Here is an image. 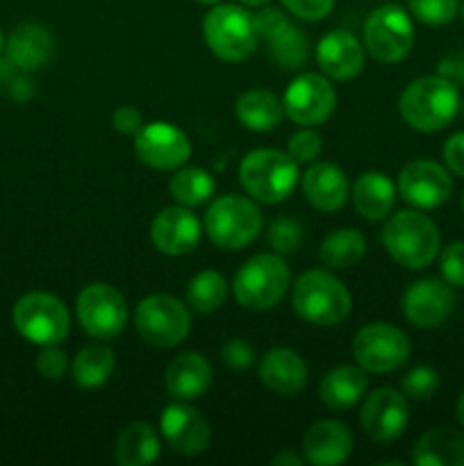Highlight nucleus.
<instances>
[{
    "label": "nucleus",
    "mask_w": 464,
    "mask_h": 466,
    "mask_svg": "<svg viewBox=\"0 0 464 466\" xmlns=\"http://www.w3.org/2000/svg\"><path fill=\"white\" fill-rule=\"evenodd\" d=\"M400 116L419 132L444 130L459 112V91L444 76H426L409 82L400 94Z\"/></svg>",
    "instance_id": "f257e3e1"
},
{
    "label": "nucleus",
    "mask_w": 464,
    "mask_h": 466,
    "mask_svg": "<svg viewBox=\"0 0 464 466\" xmlns=\"http://www.w3.org/2000/svg\"><path fill=\"white\" fill-rule=\"evenodd\" d=\"M382 244L394 262L419 271V268L430 267L432 259L437 258L441 237L430 217L405 209V212H396L387 221L382 230Z\"/></svg>",
    "instance_id": "f03ea898"
},
{
    "label": "nucleus",
    "mask_w": 464,
    "mask_h": 466,
    "mask_svg": "<svg viewBox=\"0 0 464 466\" xmlns=\"http://www.w3.org/2000/svg\"><path fill=\"white\" fill-rule=\"evenodd\" d=\"M291 305L303 321L330 328L348 317L350 294L344 282L330 271L312 268L296 280Z\"/></svg>",
    "instance_id": "7ed1b4c3"
},
{
    "label": "nucleus",
    "mask_w": 464,
    "mask_h": 466,
    "mask_svg": "<svg viewBox=\"0 0 464 466\" xmlns=\"http://www.w3.org/2000/svg\"><path fill=\"white\" fill-rule=\"evenodd\" d=\"M239 182L250 198L277 205L289 198L298 182V162L276 148L250 150L239 164Z\"/></svg>",
    "instance_id": "20e7f679"
},
{
    "label": "nucleus",
    "mask_w": 464,
    "mask_h": 466,
    "mask_svg": "<svg viewBox=\"0 0 464 466\" xmlns=\"http://www.w3.org/2000/svg\"><path fill=\"white\" fill-rule=\"evenodd\" d=\"M203 35L207 48L223 62H244L259 44L255 14L239 5H212L203 18Z\"/></svg>",
    "instance_id": "39448f33"
},
{
    "label": "nucleus",
    "mask_w": 464,
    "mask_h": 466,
    "mask_svg": "<svg viewBox=\"0 0 464 466\" xmlns=\"http://www.w3.org/2000/svg\"><path fill=\"white\" fill-rule=\"evenodd\" d=\"M291 285V273L282 255L262 253L237 271L232 291L237 303L250 312H264L280 303Z\"/></svg>",
    "instance_id": "423d86ee"
},
{
    "label": "nucleus",
    "mask_w": 464,
    "mask_h": 466,
    "mask_svg": "<svg viewBox=\"0 0 464 466\" xmlns=\"http://www.w3.org/2000/svg\"><path fill=\"white\" fill-rule=\"evenodd\" d=\"M262 226V209L246 196H221L209 205L205 214V232L221 250L246 248L257 239Z\"/></svg>",
    "instance_id": "0eeeda50"
},
{
    "label": "nucleus",
    "mask_w": 464,
    "mask_h": 466,
    "mask_svg": "<svg viewBox=\"0 0 464 466\" xmlns=\"http://www.w3.org/2000/svg\"><path fill=\"white\" fill-rule=\"evenodd\" d=\"M14 326L36 346H59L71 330V317L62 299L48 291H30L14 305Z\"/></svg>",
    "instance_id": "6e6552de"
},
{
    "label": "nucleus",
    "mask_w": 464,
    "mask_h": 466,
    "mask_svg": "<svg viewBox=\"0 0 464 466\" xmlns=\"http://www.w3.org/2000/svg\"><path fill=\"white\" fill-rule=\"evenodd\" d=\"M135 328L141 339L157 349H173L182 344L191 330V314L177 299L168 294H153L135 309Z\"/></svg>",
    "instance_id": "1a4fd4ad"
},
{
    "label": "nucleus",
    "mask_w": 464,
    "mask_h": 466,
    "mask_svg": "<svg viewBox=\"0 0 464 466\" xmlns=\"http://www.w3.org/2000/svg\"><path fill=\"white\" fill-rule=\"evenodd\" d=\"M414 46L412 16L398 5H382L364 21V48L376 62L396 64Z\"/></svg>",
    "instance_id": "9d476101"
},
{
    "label": "nucleus",
    "mask_w": 464,
    "mask_h": 466,
    "mask_svg": "<svg viewBox=\"0 0 464 466\" xmlns=\"http://www.w3.org/2000/svg\"><path fill=\"white\" fill-rule=\"evenodd\" d=\"M409 353V337L391 323H368L353 339L355 362L368 373L396 371L408 362Z\"/></svg>",
    "instance_id": "9b49d317"
},
{
    "label": "nucleus",
    "mask_w": 464,
    "mask_h": 466,
    "mask_svg": "<svg viewBox=\"0 0 464 466\" xmlns=\"http://www.w3.org/2000/svg\"><path fill=\"white\" fill-rule=\"evenodd\" d=\"M77 321L94 339H114L127 323V305L121 291L107 282L85 287L76 300Z\"/></svg>",
    "instance_id": "f8f14e48"
},
{
    "label": "nucleus",
    "mask_w": 464,
    "mask_h": 466,
    "mask_svg": "<svg viewBox=\"0 0 464 466\" xmlns=\"http://www.w3.org/2000/svg\"><path fill=\"white\" fill-rule=\"evenodd\" d=\"M285 114L303 127H314L332 116L337 105V91L326 76L303 73L285 91Z\"/></svg>",
    "instance_id": "ddd939ff"
},
{
    "label": "nucleus",
    "mask_w": 464,
    "mask_h": 466,
    "mask_svg": "<svg viewBox=\"0 0 464 466\" xmlns=\"http://www.w3.org/2000/svg\"><path fill=\"white\" fill-rule=\"evenodd\" d=\"M259 41L267 44V53L280 68H300L309 57L308 36L298 25L285 16L277 7H262L255 14Z\"/></svg>",
    "instance_id": "4468645a"
},
{
    "label": "nucleus",
    "mask_w": 464,
    "mask_h": 466,
    "mask_svg": "<svg viewBox=\"0 0 464 466\" xmlns=\"http://www.w3.org/2000/svg\"><path fill=\"white\" fill-rule=\"evenodd\" d=\"M135 153L146 167L177 171L191 157V141L171 123H148L135 135Z\"/></svg>",
    "instance_id": "2eb2a0df"
},
{
    "label": "nucleus",
    "mask_w": 464,
    "mask_h": 466,
    "mask_svg": "<svg viewBox=\"0 0 464 466\" xmlns=\"http://www.w3.org/2000/svg\"><path fill=\"white\" fill-rule=\"evenodd\" d=\"M398 194L414 209L441 208L453 194V180L441 164L414 159L398 176Z\"/></svg>",
    "instance_id": "dca6fc26"
},
{
    "label": "nucleus",
    "mask_w": 464,
    "mask_h": 466,
    "mask_svg": "<svg viewBox=\"0 0 464 466\" xmlns=\"http://www.w3.org/2000/svg\"><path fill=\"white\" fill-rule=\"evenodd\" d=\"M359 423L373 441L398 440L409 423L408 396L391 387H380L364 400Z\"/></svg>",
    "instance_id": "f3484780"
},
{
    "label": "nucleus",
    "mask_w": 464,
    "mask_h": 466,
    "mask_svg": "<svg viewBox=\"0 0 464 466\" xmlns=\"http://www.w3.org/2000/svg\"><path fill=\"white\" fill-rule=\"evenodd\" d=\"M455 308L450 285L439 278L412 282L403 296V314L417 328H439Z\"/></svg>",
    "instance_id": "a211bd4d"
},
{
    "label": "nucleus",
    "mask_w": 464,
    "mask_h": 466,
    "mask_svg": "<svg viewBox=\"0 0 464 466\" xmlns=\"http://www.w3.org/2000/svg\"><path fill=\"white\" fill-rule=\"evenodd\" d=\"M159 432L176 453L185 458H196L205 453L212 441V428L209 421L189 405H168L159 419Z\"/></svg>",
    "instance_id": "6ab92c4d"
},
{
    "label": "nucleus",
    "mask_w": 464,
    "mask_h": 466,
    "mask_svg": "<svg viewBox=\"0 0 464 466\" xmlns=\"http://www.w3.org/2000/svg\"><path fill=\"white\" fill-rule=\"evenodd\" d=\"M200 235H203V228H200L198 217L185 205L162 209L150 226V241L159 253L168 258L191 253L200 244Z\"/></svg>",
    "instance_id": "aec40b11"
},
{
    "label": "nucleus",
    "mask_w": 464,
    "mask_h": 466,
    "mask_svg": "<svg viewBox=\"0 0 464 466\" xmlns=\"http://www.w3.org/2000/svg\"><path fill=\"white\" fill-rule=\"evenodd\" d=\"M317 64L330 80H353L364 68V46L346 30H332L317 44Z\"/></svg>",
    "instance_id": "412c9836"
},
{
    "label": "nucleus",
    "mask_w": 464,
    "mask_h": 466,
    "mask_svg": "<svg viewBox=\"0 0 464 466\" xmlns=\"http://www.w3.org/2000/svg\"><path fill=\"white\" fill-rule=\"evenodd\" d=\"M353 453V435L348 426L335 419H323L309 426L303 437V458L314 466H335Z\"/></svg>",
    "instance_id": "4be33fe9"
},
{
    "label": "nucleus",
    "mask_w": 464,
    "mask_h": 466,
    "mask_svg": "<svg viewBox=\"0 0 464 466\" xmlns=\"http://www.w3.org/2000/svg\"><path fill=\"white\" fill-rule=\"evenodd\" d=\"M303 194L314 209L332 214L344 208L346 200H348V177L335 164L317 162L305 171Z\"/></svg>",
    "instance_id": "5701e85b"
},
{
    "label": "nucleus",
    "mask_w": 464,
    "mask_h": 466,
    "mask_svg": "<svg viewBox=\"0 0 464 466\" xmlns=\"http://www.w3.org/2000/svg\"><path fill=\"white\" fill-rule=\"evenodd\" d=\"M259 380L280 396H296L308 382V364L296 350L271 349L259 360Z\"/></svg>",
    "instance_id": "b1692460"
},
{
    "label": "nucleus",
    "mask_w": 464,
    "mask_h": 466,
    "mask_svg": "<svg viewBox=\"0 0 464 466\" xmlns=\"http://www.w3.org/2000/svg\"><path fill=\"white\" fill-rule=\"evenodd\" d=\"M166 390L177 400H196L212 385V367L200 353H182L166 367Z\"/></svg>",
    "instance_id": "393cba45"
},
{
    "label": "nucleus",
    "mask_w": 464,
    "mask_h": 466,
    "mask_svg": "<svg viewBox=\"0 0 464 466\" xmlns=\"http://www.w3.org/2000/svg\"><path fill=\"white\" fill-rule=\"evenodd\" d=\"M350 196L359 217L367 221H382L394 212L396 185L387 173L367 171L355 180Z\"/></svg>",
    "instance_id": "a878e982"
},
{
    "label": "nucleus",
    "mask_w": 464,
    "mask_h": 466,
    "mask_svg": "<svg viewBox=\"0 0 464 466\" xmlns=\"http://www.w3.org/2000/svg\"><path fill=\"white\" fill-rule=\"evenodd\" d=\"M417 466H464V435L453 428H435L419 437L412 451Z\"/></svg>",
    "instance_id": "bb28decb"
},
{
    "label": "nucleus",
    "mask_w": 464,
    "mask_h": 466,
    "mask_svg": "<svg viewBox=\"0 0 464 466\" xmlns=\"http://www.w3.org/2000/svg\"><path fill=\"white\" fill-rule=\"evenodd\" d=\"M367 376L362 367H337L323 376L318 399L328 410H348L367 394Z\"/></svg>",
    "instance_id": "cd10ccee"
},
{
    "label": "nucleus",
    "mask_w": 464,
    "mask_h": 466,
    "mask_svg": "<svg viewBox=\"0 0 464 466\" xmlns=\"http://www.w3.org/2000/svg\"><path fill=\"white\" fill-rule=\"evenodd\" d=\"M235 114L244 127L253 132H268L285 118V105L276 94L267 89H250L239 96Z\"/></svg>",
    "instance_id": "c85d7f7f"
},
{
    "label": "nucleus",
    "mask_w": 464,
    "mask_h": 466,
    "mask_svg": "<svg viewBox=\"0 0 464 466\" xmlns=\"http://www.w3.org/2000/svg\"><path fill=\"white\" fill-rule=\"evenodd\" d=\"M159 458V437L153 426L135 421L123 428L114 444V460L121 466H146Z\"/></svg>",
    "instance_id": "c756f323"
},
{
    "label": "nucleus",
    "mask_w": 464,
    "mask_h": 466,
    "mask_svg": "<svg viewBox=\"0 0 464 466\" xmlns=\"http://www.w3.org/2000/svg\"><path fill=\"white\" fill-rule=\"evenodd\" d=\"M50 48H53V36L36 23H23L7 39L9 59L23 71L39 68L48 59Z\"/></svg>",
    "instance_id": "7c9ffc66"
},
{
    "label": "nucleus",
    "mask_w": 464,
    "mask_h": 466,
    "mask_svg": "<svg viewBox=\"0 0 464 466\" xmlns=\"http://www.w3.org/2000/svg\"><path fill=\"white\" fill-rule=\"evenodd\" d=\"M367 255V239L355 228H341L321 241L318 258L330 268H350Z\"/></svg>",
    "instance_id": "2f4dec72"
},
{
    "label": "nucleus",
    "mask_w": 464,
    "mask_h": 466,
    "mask_svg": "<svg viewBox=\"0 0 464 466\" xmlns=\"http://www.w3.org/2000/svg\"><path fill=\"white\" fill-rule=\"evenodd\" d=\"M114 353L105 344H94L82 349L73 360V380L82 387V390H96V387L105 385L109 376L114 373Z\"/></svg>",
    "instance_id": "473e14b6"
},
{
    "label": "nucleus",
    "mask_w": 464,
    "mask_h": 466,
    "mask_svg": "<svg viewBox=\"0 0 464 466\" xmlns=\"http://www.w3.org/2000/svg\"><path fill=\"white\" fill-rule=\"evenodd\" d=\"M168 189H171L173 200L177 205H185V208H198V205L207 203L209 198L217 191V180L212 177V173L205 171L198 167H187L180 168L176 176L168 182Z\"/></svg>",
    "instance_id": "72a5a7b5"
},
{
    "label": "nucleus",
    "mask_w": 464,
    "mask_h": 466,
    "mask_svg": "<svg viewBox=\"0 0 464 466\" xmlns=\"http://www.w3.org/2000/svg\"><path fill=\"white\" fill-rule=\"evenodd\" d=\"M227 294H230V287L218 271H200L187 285V303L198 314H212L221 309Z\"/></svg>",
    "instance_id": "f704fd0d"
},
{
    "label": "nucleus",
    "mask_w": 464,
    "mask_h": 466,
    "mask_svg": "<svg viewBox=\"0 0 464 466\" xmlns=\"http://www.w3.org/2000/svg\"><path fill=\"white\" fill-rule=\"evenodd\" d=\"M408 9L426 25H446L459 12V0H408Z\"/></svg>",
    "instance_id": "c9c22d12"
},
{
    "label": "nucleus",
    "mask_w": 464,
    "mask_h": 466,
    "mask_svg": "<svg viewBox=\"0 0 464 466\" xmlns=\"http://www.w3.org/2000/svg\"><path fill=\"white\" fill-rule=\"evenodd\" d=\"M267 241L277 255H289L296 253L303 241V230H300L298 221L289 217H280L276 221H271L267 232Z\"/></svg>",
    "instance_id": "e433bc0d"
},
{
    "label": "nucleus",
    "mask_w": 464,
    "mask_h": 466,
    "mask_svg": "<svg viewBox=\"0 0 464 466\" xmlns=\"http://www.w3.org/2000/svg\"><path fill=\"white\" fill-rule=\"evenodd\" d=\"M400 390H403V394L408 396V399H430V396H435L437 390H439V373L432 367H414L412 371H408L403 376Z\"/></svg>",
    "instance_id": "4c0bfd02"
},
{
    "label": "nucleus",
    "mask_w": 464,
    "mask_h": 466,
    "mask_svg": "<svg viewBox=\"0 0 464 466\" xmlns=\"http://www.w3.org/2000/svg\"><path fill=\"white\" fill-rule=\"evenodd\" d=\"M439 268L450 287H464V241H453L441 250Z\"/></svg>",
    "instance_id": "58836bf2"
},
{
    "label": "nucleus",
    "mask_w": 464,
    "mask_h": 466,
    "mask_svg": "<svg viewBox=\"0 0 464 466\" xmlns=\"http://www.w3.org/2000/svg\"><path fill=\"white\" fill-rule=\"evenodd\" d=\"M323 141L314 130H300L289 139V155L298 164H312L321 155Z\"/></svg>",
    "instance_id": "ea45409f"
},
{
    "label": "nucleus",
    "mask_w": 464,
    "mask_h": 466,
    "mask_svg": "<svg viewBox=\"0 0 464 466\" xmlns=\"http://www.w3.org/2000/svg\"><path fill=\"white\" fill-rule=\"evenodd\" d=\"M68 358L62 349L57 346H44V350L36 358V371L45 378V380H59L66 376Z\"/></svg>",
    "instance_id": "a19ab883"
},
{
    "label": "nucleus",
    "mask_w": 464,
    "mask_h": 466,
    "mask_svg": "<svg viewBox=\"0 0 464 466\" xmlns=\"http://www.w3.org/2000/svg\"><path fill=\"white\" fill-rule=\"evenodd\" d=\"M221 360L227 369H232V371H244V369L253 367L255 350L248 341L230 339L221 349Z\"/></svg>",
    "instance_id": "79ce46f5"
},
{
    "label": "nucleus",
    "mask_w": 464,
    "mask_h": 466,
    "mask_svg": "<svg viewBox=\"0 0 464 466\" xmlns=\"http://www.w3.org/2000/svg\"><path fill=\"white\" fill-rule=\"evenodd\" d=\"M287 12L303 21H321L335 7V0H282Z\"/></svg>",
    "instance_id": "37998d69"
},
{
    "label": "nucleus",
    "mask_w": 464,
    "mask_h": 466,
    "mask_svg": "<svg viewBox=\"0 0 464 466\" xmlns=\"http://www.w3.org/2000/svg\"><path fill=\"white\" fill-rule=\"evenodd\" d=\"M112 123L121 135L135 137L136 132L144 127V114L136 107H132V105H121V107H116V112H114Z\"/></svg>",
    "instance_id": "c03bdc74"
},
{
    "label": "nucleus",
    "mask_w": 464,
    "mask_h": 466,
    "mask_svg": "<svg viewBox=\"0 0 464 466\" xmlns=\"http://www.w3.org/2000/svg\"><path fill=\"white\" fill-rule=\"evenodd\" d=\"M444 162L455 176L464 177V132H455L444 144Z\"/></svg>",
    "instance_id": "a18cd8bd"
},
{
    "label": "nucleus",
    "mask_w": 464,
    "mask_h": 466,
    "mask_svg": "<svg viewBox=\"0 0 464 466\" xmlns=\"http://www.w3.org/2000/svg\"><path fill=\"white\" fill-rule=\"evenodd\" d=\"M303 462H305V458H300V455H294V453H282V455H277V458H273V466H282V464L300 466Z\"/></svg>",
    "instance_id": "49530a36"
},
{
    "label": "nucleus",
    "mask_w": 464,
    "mask_h": 466,
    "mask_svg": "<svg viewBox=\"0 0 464 466\" xmlns=\"http://www.w3.org/2000/svg\"><path fill=\"white\" fill-rule=\"evenodd\" d=\"M241 5H246V7H267L268 3H271V0H239Z\"/></svg>",
    "instance_id": "de8ad7c7"
},
{
    "label": "nucleus",
    "mask_w": 464,
    "mask_h": 466,
    "mask_svg": "<svg viewBox=\"0 0 464 466\" xmlns=\"http://www.w3.org/2000/svg\"><path fill=\"white\" fill-rule=\"evenodd\" d=\"M458 419H459V423H462V428H464V394L459 396V400H458Z\"/></svg>",
    "instance_id": "09e8293b"
},
{
    "label": "nucleus",
    "mask_w": 464,
    "mask_h": 466,
    "mask_svg": "<svg viewBox=\"0 0 464 466\" xmlns=\"http://www.w3.org/2000/svg\"><path fill=\"white\" fill-rule=\"evenodd\" d=\"M196 3H200V5H218V3H221V0H196Z\"/></svg>",
    "instance_id": "8fccbe9b"
},
{
    "label": "nucleus",
    "mask_w": 464,
    "mask_h": 466,
    "mask_svg": "<svg viewBox=\"0 0 464 466\" xmlns=\"http://www.w3.org/2000/svg\"><path fill=\"white\" fill-rule=\"evenodd\" d=\"M0 50H3V32H0Z\"/></svg>",
    "instance_id": "3c124183"
},
{
    "label": "nucleus",
    "mask_w": 464,
    "mask_h": 466,
    "mask_svg": "<svg viewBox=\"0 0 464 466\" xmlns=\"http://www.w3.org/2000/svg\"><path fill=\"white\" fill-rule=\"evenodd\" d=\"M462 212H464V196H462Z\"/></svg>",
    "instance_id": "603ef678"
},
{
    "label": "nucleus",
    "mask_w": 464,
    "mask_h": 466,
    "mask_svg": "<svg viewBox=\"0 0 464 466\" xmlns=\"http://www.w3.org/2000/svg\"><path fill=\"white\" fill-rule=\"evenodd\" d=\"M462 18H464V3H462Z\"/></svg>",
    "instance_id": "864d4df0"
}]
</instances>
